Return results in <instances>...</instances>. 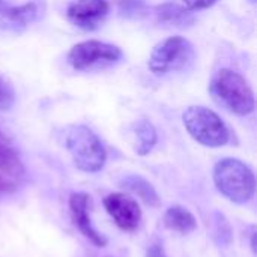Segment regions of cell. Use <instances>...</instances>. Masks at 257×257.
I'll list each match as a JSON object with an SVG mask.
<instances>
[{
	"mask_svg": "<svg viewBox=\"0 0 257 257\" xmlns=\"http://www.w3.org/2000/svg\"><path fill=\"white\" fill-rule=\"evenodd\" d=\"M209 93L214 101L227 111L247 116L254 110V95L248 83L238 72L223 68L217 71L209 83Z\"/></svg>",
	"mask_w": 257,
	"mask_h": 257,
	"instance_id": "cell-1",
	"label": "cell"
},
{
	"mask_svg": "<svg viewBox=\"0 0 257 257\" xmlns=\"http://www.w3.org/2000/svg\"><path fill=\"white\" fill-rule=\"evenodd\" d=\"M214 182L217 190L233 203H247L254 196V175L245 163L236 158H224L215 164Z\"/></svg>",
	"mask_w": 257,
	"mask_h": 257,
	"instance_id": "cell-2",
	"label": "cell"
},
{
	"mask_svg": "<svg viewBox=\"0 0 257 257\" xmlns=\"http://www.w3.org/2000/svg\"><path fill=\"white\" fill-rule=\"evenodd\" d=\"M65 148L77 169L86 173L99 172L107 160V152L98 136L84 125H72L65 131Z\"/></svg>",
	"mask_w": 257,
	"mask_h": 257,
	"instance_id": "cell-3",
	"label": "cell"
},
{
	"mask_svg": "<svg viewBox=\"0 0 257 257\" xmlns=\"http://www.w3.org/2000/svg\"><path fill=\"white\" fill-rule=\"evenodd\" d=\"M182 120L190 136L203 146L221 148L230 140V131L223 119L203 105L188 107L182 114Z\"/></svg>",
	"mask_w": 257,
	"mask_h": 257,
	"instance_id": "cell-4",
	"label": "cell"
},
{
	"mask_svg": "<svg viewBox=\"0 0 257 257\" xmlns=\"http://www.w3.org/2000/svg\"><path fill=\"white\" fill-rule=\"evenodd\" d=\"M194 57V45L187 38L170 36L154 47L148 66L155 75H166L188 68Z\"/></svg>",
	"mask_w": 257,
	"mask_h": 257,
	"instance_id": "cell-5",
	"label": "cell"
},
{
	"mask_svg": "<svg viewBox=\"0 0 257 257\" xmlns=\"http://www.w3.org/2000/svg\"><path fill=\"white\" fill-rule=\"evenodd\" d=\"M122 57V50L113 44L101 41H84L74 45L68 53V62L75 71L102 69L117 63Z\"/></svg>",
	"mask_w": 257,
	"mask_h": 257,
	"instance_id": "cell-6",
	"label": "cell"
},
{
	"mask_svg": "<svg viewBox=\"0 0 257 257\" xmlns=\"http://www.w3.org/2000/svg\"><path fill=\"white\" fill-rule=\"evenodd\" d=\"M44 12V0H30L20 6H11L6 0H0V35L21 33L32 23L38 21Z\"/></svg>",
	"mask_w": 257,
	"mask_h": 257,
	"instance_id": "cell-7",
	"label": "cell"
},
{
	"mask_svg": "<svg viewBox=\"0 0 257 257\" xmlns=\"http://www.w3.org/2000/svg\"><path fill=\"white\" fill-rule=\"evenodd\" d=\"M23 179V161L9 139L0 131V196L17 191Z\"/></svg>",
	"mask_w": 257,
	"mask_h": 257,
	"instance_id": "cell-8",
	"label": "cell"
},
{
	"mask_svg": "<svg viewBox=\"0 0 257 257\" xmlns=\"http://www.w3.org/2000/svg\"><path fill=\"white\" fill-rule=\"evenodd\" d=\"M104 206L117 227L125 232H133L139 227L142 211L136 199L125 193H113L104 199Z\"/></svg>",
	"mask_w": 257,
	"mask_h": 257,
	"instance_id": "cell-9",
	"label": "cell"
},
{
	"mask_svg": "<svg viewBox=\"0 0 257 257\" xmlns=\"http://www.w3.org/2000/svg\"><path fill=\"white\" fill-rule=\"evenodd\" d=\"M108 0H74L68 9V20L84 30H95L108 14Z\"/></svg>",
	"mask_w": 257,
	"mask_h": 257,
	"instance_id": "cell-10",
	"label": "cell"
},
{
	"mask_svg": "<svg viewBox=\"0 0 257 257\" xmlns=\"http://www.w3.org/2000/svg\"><path fill=\"white\" fill-rule=\"evenodd\" d=\"M89 206H90V197L86 193H75L69 199V209H71L74 224L95 245L104 247L107 244V239L92 226V221L89 217Z\"/></svg>",
	"mask_w": 257,
	"mask_h": 257,
	"instance_id": "cell-11",
	"label": "cell"
},
{
	"mask_svg": "<svg viewBox=\"0 0 257 257\" xmlns=\"http://www.w3.org/2000/svg\"><path fill=\"white\" fill-rule=\"evenodd\" d=\"M164 224L181 235H188L196 230L197 223L193 214L182 206H172L164 215Z\"/></svg>",
	"mask_w": 257,
	"mask_h": 257,
	"instance_id": "cell-12",
	"label": "cell"
},
{
	"mask_svg": "<svg viewBox=\"0 0 257 257\" xmlns=\"http://www.w3.org/2000/svg\"><path fill=\"white\" fill-rule=\"evenodd\" d=\"M154 11H155L157 20L169 26L182 27L193 21L190 9H187L185 6H179L176 3H163L157 6Z\"/></svg>",
	"mask_w": 257,
	"mask_h": 257,
	"instance_id": "cell-13",
	"label": "cell"
},
{
	"mask_svg": "<svg viewBox=\"0 0 257 257\" xmlns=\"http://www.w3.org/2000/svg\"><path fill=\"white\" fill-rule=\"evenodd\" d=\"M134 137H136V152L139 155L149 154L157 143V131L154 125L146 119H140L139 122L134 123Z\"/></svg>",
	"mask_w": 257,
	"mask_h": 257,
	"instance_id": "cell-14",
	"label": "cell"
},
{
	"mask_svg": "<svg viewBox=\"0 0 257 257\" xmlns=\"http://www.w3.org/2000/svg\"><path fill=\"white\" fill-rule=\"evenodd\" d=\"M123 185L130 191L137 194L145 203H148L151 206H157L160 203L158 194L155 193L154 187L148 181H145L143 178H140V176H128V178L123 179Z\"/></svg>",
	"mask_w": 257,
	"mask_h": 257,
	"instance_id": "cell-15",
	"label": "cell"
},
{
	"mask_svg": "<svg viewBox=\"0 0 257 257\" xmlns=\"http://www.w3.org/2000/svg\"><path fill=\"white\" fill-rule=\"evenodd\" d=\"M15 102V90L12 87V84L3 77L0 75V110L6 111L9 110Z\"/></svg>",
	"mask_w": 257,
	"mask_h": 257,
	"instance_id": "cell-16",
	"label": "cell"
},
{
	"mask_svg": "<svg viewBox=\"0 0 257 257\" xmlns=\"http://www.w3.org/2000/svg\"><path fill=\"white\" fill-rule=\"evenodd\" d=\"M215 2H217V0H182L184 6H185L187 9H191V11L209 8V6H212Z\"/></svg>",
	"mask_w": 257,
	"mask_h": 257,
	"instance_id": "cell-17",
	"label": "cell"
},
{
	"mask_svg": "<svg viewBox=\"0 0 257 257\" xmlns=\"http://www.w3.org/2000/svg\"><path fill=\"white\" fill-rule=\"evenodd\" d=\"M146 257H166V253H164V250H163L161 245H152V247L148 250Z\"/></svg>",
	"mask_w": 257,
	"mask_h": 257,
	"instance_id": "cell-18",
	"label": "cell"
}]
</instances>
